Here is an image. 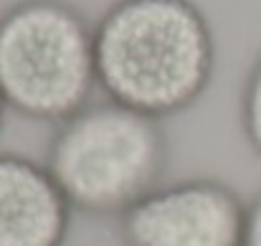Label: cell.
Segmentation results:
<instances>
[{"label": "cell", "instance_id": "obj_3", "mask_svg": "<svg viewBox=\"0 0 261 246\" xmlns=\"http://www.w3.org/2000/svg\"><path fill=\"white\" fill-rule=\"evenodd\" d=\"M94 26L69 0H18L0 13V96L8 112L61 125L96 89Z\"/></svg>", "mask_w": 261, "mask_h": 246}, {"label": "cell", "instance_id": "obj_4", "mask_svg": "<svg viewBox=\"0 0 261 246\" xmlns=\"http://www.w3.org/2000/svg\"><path fill=\"white\" fill-rule=\"evenodd\" d=\"M249 201L218 178L160 183L117 218L122 246H246Z\"/></svg>", "mask_w": 261, "mask_h": 246}, {"label": "cell", "instance_id": "obj_7", "mask_svg": "<svg viewBox=\"0 0 261 246\" xmlns=\"http://www.w3.org/2000/svg\"><path fill=\"white\" fill-rule=\"evenodd\" d=\"M246 246H261V193L249 201V218H246Z\"/></svg>", "mask_w": 261, "mask_h": 246}, {"label": "cell", "instance_id": "obj_6", "mask_svg": "<svg viewBox=\"0 0 261 246\" xmlns=\"http://www.w3.org/2000/svg\"><path fill=\"white\" fill-rule=\"evenodd\" d=\"M239 119H241V132L249 147L261 158V54L251 64L244 79V86H241Z\"/></svg>", "mask_w": 261, "mask_h": 246}, {"label": "cell", "instance_id": "obj_2", "mask_svg": "<svg viewBox=\"0 0 261 246\" xmlns=\"http://www.w3.org/2000/svg\"><path fill=\"white\" fill-rule=\"evenodd\" d=\"M168 158L160 119L104 99L56 125L43 163L74 211L119 218L165 180Z\"/></svg>", "mask_w": 261, "mask_h": 246}, {"label": "cell", "instance_id": "obj_8", "mask_svg": "<svg viewBox=\"0 0 261 246\" xmlns=\"http://www.w3.org/2000/svg\"><path fill=\"white\" fill-rule=\"evenodd\" d=\"M5 114H8V104H5V99L0 96V132H3V127H5Z\"/></svg>", "mask_w": 261, "mask_h": 246}, {"label": "cell", "instance_id": "obj_5", "mask_svg": "<svg viewBox=\"0 0 261 246\" xmlns=\"http://www.w3.org/2000/svg\"><path fill=\"white\" fill-rule=\"evenodd\" d=\"M71 216L46 163L0 153V246H64Z\"/></svg>", "mask_w": 261, "mask_h": 246}, {"label": "cell", "instance_id": "obj_1", "mask_svg": "<svg viewBox=\"0 0 261 246\" xmlns=\"http://www.w3.org/2000/svg\"><path fill=\"white\" fill-rule=\"evenodd\" d=\"M94 51L104 99L160 122L198 104L216 71V36L193 0H114Z\"/></svg>", "mask_w": 261, "mask_h": 246}]
</instances>
